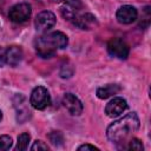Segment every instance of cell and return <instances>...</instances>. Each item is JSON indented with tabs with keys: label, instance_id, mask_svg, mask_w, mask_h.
<instances>
[{
	"label": "cell",
	"instance_id": "6da1fadb",
	"mask_svg": "<svg viewBox=\"0 0 151 151\" xmlns=\"http://www.w3.org/2000/svg\"><path fill=\"white\" fill-rule=\"evenodd\" d=\"M138 129L139 118L134 112H131L113 122L107 127L106 134L112 143L119 145V147H124V144L131 139V136L137 132Z\"/></svg>",
	"mask_w": 151,
	"mask_h": 151
},
{
	"label": "cell",
	"instance_id": "7a4b0ae2",
	"mask_svg": "<svg viewBox=\"0 0 151 151\" xmlns=\"http://www.w3.org/2000/svg\"><path fill=\"white\" fill-rule=\"evenodd\" d=\"M67 44H68L67 37L63 32L55 31L39 37L34 42V47L39 57L51 58L52 55H54L57 50L65 48Z\"/></svg>",
	"mask_w": 151,
	"mask_h": 151
},
{
	"label": "cell",
	"instance_id": "3957f363",
	"mask_svg": "<svg viewBox=\"0 0 151 151\" xmlns=\"http://www.w3.org/2000/svg\"><path fill=\"white\" fill-rule=\"evenodd\" d=\"M29 103L35 110H44L51 104V97L48 91L44 86H37L33 88L31 97H29Z\"/></svg>",
	"mask_w": 151,
	"mask_h": 151
},
{
	"label": "cell",
	"instance_id": "277c9868",
	"mask_svg": "<svg viewBox=\"0 0 151 151\" xmlns=\"http://www.w3.org/2000/svg\"><path fill=\"white\" fill-rule=\"evenodd\" d=\"M31 13H32L31 6L27 2H20V4L14 5L13 7H11V9L8 12V18L13 22L21 24L29 19Z\"/></svg>",
	"mask_w": 151,
	"mask_h": 151
},
{
	"label": "cell",
	"instance_id": "5b68a950",
	"mask_svg": "<svg viewBox=\"0 0 151 151\" xmlns=\"http://www.w3.org/2000/svg\"><path fill=\"white\" fill-rule=\"evenodd\" d=\"M107 52L110 53V55L118 59H126L129 57L130 48L123 39L113 38L107 42Z\"/></svg>",
	"mask_w": 151,
	"mask_h": 151
},
{
	"label": "cell",
	"instance_id": "8992f818",
	"mask_svg": "<svg viewBox=\"0 0 151 151\" xmlns=\"http://www.w3.org/2000/svg\"><path fill=\"white\" fill-rule=\"evenodd\" d=\"M55 24V15L50 11H42L40 12L34 21L35 29L39 32H46L50 28H52Z\"/></svg>",
	"mask_w": 151,
	"mask_h": 151
},
{
	"label": "cell",
	"instance_id": "52a82bcc",
	"mask_svg": "<svg viewBox=\"0 0 151 151\" xmlns=\"http://www.w3.org/2000/svg\"><path fill=\"white\" fill-rule=\"evenodd\" d=\"M126 109H127L126 100L120 98V97H116L111 101H109L107 105L105 106V113L109 117L113 118V117H117V116L122 114Z\"/></svg>",
	"mask_w": 151,
	"mask_h": 151
},
{
	"label": "cell",
	"instance_id": "ba28073f",
	"mask_svg": "<svg viewBox=\"0 0 151 151\" xmlns=\"http://www.w3.org/2000/svg\"><path fill=\"white\" fill-rule=\"evenodd\" d=\"M116 17H117V20H118L120 24L127 25V24L133 22V21L137 19L138 12H137V9H136L133 6L124 5V6H122V7L117 11Z\"/></svg>",
	"mask_w": 151,
	"mask_h": 151
},
{
	"label": "cell",
	"instance_id": "9c48e42d",
	"mask_svg": "<svg viewBox=\"0 0 151 151\" xmlns=\"http://www.w3.org/2000/svg\"><path fill=\"white\" fill-rule=\"evenodd\" d=\"M71 21L73 22L74 26H77V27H79V28H81V29H92V28H94V27L98 25L96 17H93V15L90 14V13L79 14V15L76 14V15L71 19Z\"/></svg>",
	"mask_w": 151,
	"mask_h": 151
},
{
	"label": "cell",
	"instance_id": "30bf717a",
	"mask_svg": "<svg viewBox=\"0 0 151 151\" xmlns=\"http://www.w3.org/2000/svg\"><path fill=\"white\" fill-rule=\"evenodd\" d=\"M63 104L72 116H79L83 112L81 101L72 93H66L63 98Z\"/></svg>",
	"mask_w": 151,
	"mask_h": 151
},
{
	"label": "cell",
	"instance_id": "8fae6325",
	"mask_svg": "<svg viewBox=\"0 0 151 151\" xmlns=\"http://www.w3.org/2000/svg\"><path fill=\"white\" fill-rule=\"evenodd\" d=\"M22 59V50L19 46H9L8 48H6V63L12 66L15 67Z\"/></svg>",
	"mask_w": 151,
	"mask_h": 151
},
{
	"label": "cell",
	"instance_id": "7c38bea8",
	"mask_svg": "<svg viewBox=\"0 0 151 151\" xmlns=\"http://www.w3.org/2000/svg\"><path fill=\"white\" fill-rule=\"evenodd\" d=\"M120 91V86L117 84H109L97 90V97L100 99H106L113 94H117Z\"/></svg>",
	"mask_w": 151,
	"mask_h": 151
},
{
	"label": "cell",
	"instance_id": "4fadbf2b",
	"mask_svg": "<svg viewBox=\"0 0 151 151\" xmlns=\"http://www.w3.org/2000/svg\"><path fill=\"white\" fill-rule=\"evenodd\" d=\"M29 139H31V136H29L27 132H24V133L19 134V137H18V143H17V146H15V150H19V151L27 150Z\"/></svg>",
	"mask_w": 151,
	"mask_h": 151
},
{
	"label": "cell",
	"instance_id": "5bb4252c",
	"mask_svg": "<svg viewBox=\"0 0 151 151\" xmlns=\"http://www.w3.org/2000/svg\"><path fill=\"white\" fill-rule=\"evenodd\" d=\"M48 139L54 146H60L63 145V142H64V137L59 131H53L48 133Z\"/></svg>",
	"mask_w": 151,
	"mask_h": 151
},
{
	"label": "cell",
	"instance_id": "9a60e30c",
	"mask_svg": "<svg viewBox=\"0 0 151 151\" xmlns=\"http://www.w3.org/2000/svg\"><path fill=\"white\" fill-rule=\"evenodd\" d=\"M126 149L129 150H136V151H140L143 150V144L139 139L137 138H131L129 142H127V146H125Z\"/></svg>",
	"mask_w": 151,
	"mask_h": 151
},
{
	"label": "cell",
	"instance_id": "2e32d148",
	"mask_svg": "<svg viewBox=\"0 0 151 151\" xmlns=\"http://www.w3.org/2000/svg\"><path fill=\"white\" fill-rule=\"evenodd\" d=\"M12 146V138L7 134L0 137V151L8 150Z\"/></svg>",
	"mask_w": 151,
	"mask_h": 151
},
{
	"label": "cell",
	"instance_id": "e0dca14e",
	"mask_svg": "<svg viewBox=\"0 0 151 151\" xmlns=\"http://www.w3.org/2000/svg\"><path fill=\"white\" fill-rule=\"evenodd\" d=\"M31 149H32V150H48V146H47L44 142L37 140V142H34V144L31 146Z\"/></svg>",
	"mask_w": 151,
	"mask_h": 151
},
{
	"label": "cell",
	"instance_id": "ac0fdd59",
	"mask_svg": "<svg viewBox=\"0 0 151 151\" xmlns=\"http://www.w3.org/2000/svg\"><path fill=\"white\" fill-rule=\"evenodd\" d=\"M6 64V50L0 47V67Z\"/></svg>",
	"mask_w": 151,
	"mask_h": 151
},
{
	"label": "cell",
	"instance_id": "d6986e66",
	"mask_svg": "<svg viewBox=\"0 0 151 151\" xmlns=\"http://www.w3.org/2000/svg\"><path fill=\"white\" fill-rule=\"evenodd\" d=\"M78 150H98V147H96L94 145H90V144H85L78 147Z\"/></svg>",
	"mask_w": 151,
	"mask_h": 151
},
{
	"label": "cell",
	"instance_id": "ffe728a7",
	"mask_svg": "<svg viewBox=\"0 0 151 151\" xmlns=\"http://www.w3.org/2000/svg\"><path fill=\"white\" fill-rule=\"evenodd\" d=\"M1 119H2V112L0 111V120H1Z\"/></svg>",
	"mask_w": 151,
	"mask_h": 151
}]
</instances>
